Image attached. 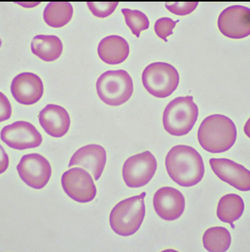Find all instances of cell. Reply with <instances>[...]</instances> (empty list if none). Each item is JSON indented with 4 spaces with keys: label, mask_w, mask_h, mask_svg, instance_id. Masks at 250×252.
I'll use <instances>...</instances> for the list:
<instances>
[{
    "label": "cell",
    "mask_w": 250,
    "mask_h": 252,
    "mask_svg": "<svg viewBox=\"0 0 250 252\" xmlns=\"http://www.w3.org/2000/svg\"><path fill=\"white\" fill-rule=\"evenodd\" d=\"M165 163L170 178L181 186L196 185L204 175L202 156L195 149L189 146L178 145L172 147L166 156Z\"/></svg>",
    "instance_id": "6da1fadb"
},
{
    "label": "cell",
    "mask_w": 250,
    "mask_h": 252,
    "mask_svg": "<svg viewBox=\"0 0 250 252\" xmlns=\"http://www.w3.org/2000/svg\"><path fill=\"white\" fill-rule=\"evenodd\" d=\"M237 136L236 126L229 118L215 114L205 118L198 130L197 138L202 147L212 153L227 151L234 144Z\"/></svg>",
    "instance_id": "7a4b0ae2"
},
{
    "label": "cell",
    "mask_w": 250,
    "mask_h": 252,
    "mask_svg": "<svg viewBox=\"0 0 250 252\" xmlns=\"http://www.w3.org/2000/svg\"><path fill=\"white\" fill-rule=\"evenodd\" d=\"M146 195L143 192L120 201L114 207L110 213L109 222L115 233L127 236L138 230L145 214L144 199Z\"/></svg>",
    "instance_id": "3957f363"
},
{
    "label": "cell",
    "mask_w": 250,
    "mask_h": 252,
    "mask_svg": "<svg viewBox=\"0 0 250 252\" xmlns=\"http://www.w3.org/2000/svg\"><path fill=\"white\" fill-rule=\"evenodd\" d=\"M198 115V108L192 96L177 97L171 101L164 110V127L171 135H184L192 129Z\"/></svg>",
    "instance_id": "277c9868"
},
{
    "label": "cell",
    "mask_w": 250,
    "mask_h": 252,
    "mask_svg": "<svg viewBox=\"0 0 250 252\" xmlns=\"http://www.w3.org/2000/svg\"><path fill=\"white\" fill-rule=\"evenodd\" d=\"M97 94L106 104L117 106L127 101L133 91L131 77L125 70H108L98 78L96 83Z\"/></svg>",
    "instance_id": "5b68a950"
},
{
    "label": "cell",
    "mask_w": 250,
    "mask_h": 252,
    "mask_svg": "<svg viewBox=\"0 0 250 252\" xmlns=\"http://www.w3.org/2000/svg\"><path fill=\"white\" fill-rule=\"evenodd\" d=\"M142 83L150 94L159 98L167 97L176 89L179 76L176 69L171 65L156 62L148 65L142 76Z\"/></svg>",
    "instance_id": "8992f818"
},
{
    "label": "cell",
    "mask_w": 250,
    "mask_h": 252,
    "mask_svg": "<svg viewBox=\"0 0 250 252\" xmlns=\"http://www.w3.org/2000/svg\"><path fill=\"white\" fill-rule=\"evenodd\" d=\"M157 167L155 157L149 151L131 156L125 162L123 176L127 186L138 188L147 184L154 175Z\"/></svg>",
    "instance_id": "52a82bcc"
},
{
    "label": "cell",
    "mask_w": 250,
    "mask_h": 252,
    "mask_svg": "<svg viewBox=\"0 0 250 252\" xmlns=\"http://www.w3.org/2000/svg\"><path fill=\"white\" fill-rule=\"evenodd\" d=\"M61 183L67 194L79 202L90 201L96 194V188L92 177L81 168H73L65 172L62 176Z\"/></svg>",
    "instance_id": "ba28073f"
},
{
    "label": "cell",
    "mask_w": 250,
    "mask_h": 252,
    "mask_svg": "<svg viewBox=\"0 0 250 252\" xmlns=\"http://www.w3.org/2000/svg\"><path fill=\"white\" fill-rule=\"evenodd\" d=\"M19 175L27 185L34 188L41 189L47 184L52 169L47 159L37 153L23 155L16 167Z\"/></svg>",
    "instance_id": "9c48e42d"
},
{
    "label": "cell",
    "mask_w": 250,
    "mask_h": 252,
    "mask_svg": "<svg viewBox=\"0 0 250 252\" xmlns=\"http://www.w3.org/2000/svg\"><path fill=\"white\" fill-rule=\"evenodd\" d=\"M217 24L220 32L227 37H246L250 33V9L240 5L227 7L219 14Z\"/></svg>",
    "instance_id": "30bf717a"
},
{
    "label": "cell",
    "mask_w": 250,
    "mask_h": 252,
    "mask_svg": "<svg viewBox=\"0 0 250 252\" xmlns=\"http://www.w3.org/2000/svg\"><path fill=\"white\" fill-rule=\"evenodd\" d=\"M1 138L9 147L20 150L38 147L42 140L41 134L33 125L23 121L4 127L1 131Z\"/></svg>",
    "instance_id": "8fae6325"
},
{
    "label": "cell",
    "mask_w": 250,
    "mask_h": 252,
    "mask_svg": "<svg viewBox=\"0 0 250 252\" xmlns=\"http://www.w3.org/2000/svg\"><path fill=\"white\" fill-rule=\"evenodd\" d=\"M209 163L213 171L222 181L239 190H250V171L243 166L225 158H212Z\"/></svg>",
    "instance_id": "7c38bea8"
},
{
    "label": "cell",
    "mask_w": 250,
    "mask_h": 252,
    "mask_svg": "<svg viewBox=\"0 0 250 252\" xmlns=\"http://www.w3.org/2000/svg\"><path fill=\"white\" fill-rule=\"evenodd\" d=\"M155 210L161 218L171 221L179 218L184 210V197L178 190L170 187H164L158 189L153 198Z\"/></svg>",
    "instance_id": "4fadbf2b"
},
{
    "label": "cell",
    "mask_w": 250,
    "mask_h": 252,
    "mask_svg": "<svg viewBox=\"0 0 250 252\" xmlns=\"http://www.w3.org/2000/svg\"><path fill=\"white\" fill-rule=\"evenodd\" d=\"M12 94L18 103L25 105L35 103L41 98L44 86L40 78L30 72L20 73L13 79L10 86Z\"/></svg>",
    "instance_id": "5bb4252c"
},
{
    "label": "cell",
    "mask_w": 250,
    "mask_h": 252,
    "mask_svg": "<svg viewBox=\"0 0 250 252\" xmlns=\"http://www.w3.org/2000/svg\"><path fill=\"white\" fill-rule=\"evenodd\" d=\"M106 160L104 148L95 144L86 145L79 148L71 158L68 167L78 165L86 169L93 175L95 180L100 177Z\"/></svg>",
    "instance_id": "9a60e30c"
},
{
    "label": "cell",
    "mask_w": 250,
    "mask_h": 252,
    "mask_svg": "<svg viewBox=\"0 0 250 252\" xmlns=\"http://www.w3.org/2000/svg\"><path fill=\"white\" fill-rule=\"evenodd\" d=\"M40 124L50 136L59 138L65 135L69 129L70 117L66 110L57 105H47L40 112L38 116Z\"/></svg>",
    "instance_id": "2e32d148"
},
{
    "label": "cell",
    "mask_w": 250,
    "mask_h": 252,
    "mask_svg": "<svg viewBox=\"0 0 250 252\" xmlns=\"http://www.w3.org/2000/svg\"><path fill=\"white\" fill-rule=\"evenodd\" d=\"M97 51L101 59L110 65L120 64L127 57L129 47L126 40L117 35H112L103 39L98 45Z\"/></svg>",
    "instance_id": "e0dca14e"
},
{
    "label": "cell",
    "mask_w": 250,
    "mask_h": 252,
    "mask_svg": "<svg viewBox=\"0 0 250 252\" xmlns=\"http://www.w3.org/2000/svg\"><path fill=\"white\" fill-rule=\"evenodd\" d=\"M31 48L34 54L44 61L50 62L59 57L63 45L59 38L55 35L40 34L33 38Z\"/></svg>",
    "instance_id": "ac0fdd59"
},
{
    "label": "cell",
    "mask_w": 250,
    "mask_h": 252,
    "mask_svg": "<svg viewBox=\"0 0 250 252\" xmlns=\"http://www.w3.org/2000/svg\"><path fill=\"white\" fill-rule=\"evenodd\" d=\"M244 203L242 198L234 193L224 195L220 199L217 210V217L222 222L229 223L234 228L233 223L243 213Z\"/></svg>",
    "instance_id": "d6986e66"
},
{
    "label": "cell",
    "mask_w": 250,
    "mask_h": 252,
    "mask_svg": "<svg viewBox=\"0 0 250 252\" xmlns=\"http://www.w3.org/2000/svg\"><path fill=\"white\" fill-rule=\"evenodd\" d=\"M73 12L71 3L66 1H52L44 9L43 18L50 26L59 28L64 26L71 20Z\"/></svg>",
    "instance_id": "ffe728a7"
},
{
    "label": "cell",
    "mask_w": 250,
    "mask_h": 252,
    "mask_svg": "<svg viewBox=\"0 0 250 252\" xmlns=\"http://www.w3.org/2000/svg\"><path fill=\"white\" fill-rule=\"evenodd\" d=\"M204 248L209 252H224L229 249L231 242L229 231L222 226L208 228L202 238Z\"/></svg>",
    "instance_id": "44dd1931"
},
{
    "label": "cell",
    "mask_w": 250,
    "mask_h": 252,
    "mask_svg": "<svg viewBox=\"0 0 250 252\" xmlns=\"http://www.w3.org/2000/svg\"><path fill=\"white\" fill-rule=\"evenodd\" d=\"M121 11L124 15L127 25L137 37H139L142 31L148 28L149 22L148 19L141 11L127 8L122 9Z\"/></svg>",
    "instance_id": "7402d4cb"
},
{
    "label": "cell",
    "mask_w": 250,
    "mask_h": 252,
    "mask_svg": "<svg viewBox=\"0 0 250 252\" xmlns=\"http://www.w3.org/2000/svg\"><path fill=\"white\" fill-rule=\"evenodd\" d=\"M118 2H87L89 10L95 16L101 18L107 17L114 11Z\"/></svg>",
    "instance_id": "603a6c76"
},
{
    "label": "cell",
    "mask_w": 250,
    "mask_h": 252,
    "mask_svg": "<svg viewBox=\"0 0 250 252\" xmlns=\"http://www.w3.org/2000/svg\"><path fill=\"white\" fill-rule=\"evenodd\" d=\"M179 20L173 21L171 19L163 17L158 19L155 22L154 26L155 32L157 35L165 42L168 41L167 37L173 33V29Z\"/></svg>",
    "instance_id": "cb8c5ba5"
},
{
    "label": "cell",
    "mask_w": 250,
    "mask_h": 252,
    "mask_svg": "<svg viewBox=\"0 0 250 252\" xmlns=\"http://www.w3.org/2000/svg\"><path fill=\"white\" fill-rule=\"evenodd\" d=\"M198 4V2H176L171 4L166 3L165 6L172 13L182 16L191 13L195 9Z\"/></svg>",
    "instance_id": "d4e9b609"
},
{
    "label": "cell",
    "mask_w": 250,
    "mask_h": 252,
    "mask_svg": "<svg viewBox=\"0 0 250 252\" xmlns=\"http://www.w3.org/2000/svg\"><path fill=\"white\" fill-rule=\"evenodd\" d=\"M0 122L8 119L12 112L11 107L8 99L3 93H0Z\"/></svg>",
    "instance_id": "484cf974"
},
{
    "label": "cell",
    "mask_w": 250,
    "mask_h": 252,
    "mask_svg": "<svg viewBox=\"0 0 250 252\" xmlns=\"http://www.w3.org/2000/svg\"><path fill=\"white\" fill-rule=\"evenodd\" d=\"M249 120L246 123L244 128V132L248 137H249L248 135H249L248 133H249L248 131H249V130L248 129V128H249V127H248L249 126Z\"/></svg>",
    "instance_id": "4316f807"
}]
</instances>
